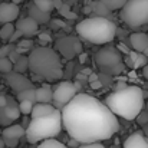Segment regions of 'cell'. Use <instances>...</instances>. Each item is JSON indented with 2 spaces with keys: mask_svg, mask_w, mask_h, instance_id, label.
Returning <instances> with one entry per match:
<instances>
[{
  "mask_svg": "<svg viewBox=\"0 0 148 148\" xmlns=\"http://www.w3.org/2000/svg\"><path fill=\"white\" fill-rule=\"evenodd\" d=\"M99 71L105 75H119L124 71V60L116 48L105 46L97 52L95 56Z\"/></svg>",
  "mask_w": 148,
  "mask_h": 148,
  "instance_id": "52a82bcc",
  "label": "cell"
},
{
  "mask_svg": "<svg viewBox=\"0 0 148 148\" xmlns=\"http://www.w3.org/2000/svg\"><path fill=\"white\" fill-rule=\"evenodd\" d=\"M130 43L134 50L148 53V35L145 33H132L130 36Z\"/></svg>",
  "mask_w": 148,
  "mask_h": 148,
  "instance_id": "7c38bea8",
  "label": "cell"
},
{
  "mask_svg": "<svg viewBox=\"0 0 148 148\" xmlns=\"http://www.w3.org/2000/svg\"><path fill=\"white\" fill-rule=\"evenodd\" d=\"M14 29L20 30L23 36H33V35H38V29H39V23L36 20H33L30 16L27 17H23V19H19L16 22V26Z\"/></svg>",
  "mask_w": 148,
  "mask_h": 148,
  "instance_id": "8fae6325",
  "label": "cell"
},
{
  "mask_svg": "<svg viewBox=\"0 0 148 148\" xmlns=\"http://www.w3.org/2000/svg\"><path fill=\"white\" fill-rule=\"evenodd\" d=\"M38 38H39V40L42 43H49V42H52V38H50L48 33H38Z\"/></svg>",
  "mask_w": 148,
  "mask_h": 148,
  "instance_id": "e575fe53",
  "label": "cell"
},
{
  "mask_svg": "<svg viewBox=\"0 0 148 148\" xmlns=\"http://www.w3.org/2000/svg\"><path fill=\"white\" fill-rule=\"evenodd\" d=\"M13 71V63L12 60L6 56V58H0V73H7Z\"/></svg>",
  "mask_w": 148,
  "mask_h": 148,
  "instance_id": "83f0119b",
  "label": "cell"
},
{
  "mask_svg": "<svg viewBox=\"0 0 148 148\" xmlns=\"http://www.w3.org/2000/svg\"><path fill=\"white\" fill-rule=\"evenodd\" d=\"M86 58H88V53H84V52L79 53V62L81 63H85L86 62Z\"/></svg>",
  "mask_w": 148,
  "mask_h": 148,
  "instance_id": "bcb514c9",
  "label": "cell"
},
{
  "mask_svg": "<svg viewBox=\"0 0 148 148\" xmlns=\"http://www.w3.org/2000/svg\"><path fill=\"white\" fill-rule=\"evenodd\" d=\"M75 29L82 39L94 45H105L111 42L116 35V25L111 19L102 16L88 17L79 22Z\"/></svg>",
  "mask_w": 148,
  "mask_h": 148,
  "instance_id": "277c9868",
  "label": "cell"
},
{
  "mask_svg": "<svg viewBox=\"0 0 148 148\" xmlns=\"http://www.w3.org/2000/svg\"><path fill=\"white\" fill-rule=\"evenodd\" d=\"M92 10L95 12V16H102V17H108V14H109V12H111V10L103 4L102 0L92 3Z\"/></svg>",
  "mask_w": 148,
  "mask_h": 148,
  "instance_id": "ffe728a7",
  "label": "cell"
},
{
  "mask_svg": "<svg viewBox=\"0 0 148 148\" xmlns=\"http://www.w3.org/2000/svg\"><path fill=\"white\" fill-rule=\"evenodd\" d=\"M78 145H79V143L76 140H73V138H71L69 143H68V147L69 148H78Z\"/></svg>",
  "mask_w": 148,
  "mask_h": 148,
  "instance_id": "ee69618b",
  "label": "cell"
},
{
  "mask_svg": "<svg viewBox=\"0 0 148 148\" xmlns=\"http://www.w3.org/2000/svg\"><path fill=\"white\" fill-rule=\"evenodd\" d=\"M62 125L79 144L109 140L118 130L116 115L99 99L88 94H76L60 111Z\"/></svg>",
  "mask_w": 148,
  "mask_h": 148,
  "instance_id": "6da1fadb",
  "label": "cell"
},
{
  "mask_svg": "<svg viewBox=\"0 0 148 148\" xmlns=\"http://www.w3.org/2000/svg\"><path fill=\"white\" fill-rule=\"evenodd\" d=\"M6 145H4V141H3V138H0V148H4Z\"/></svg>",
  "mask_w": 148,
  "mask_h": 148,
  "instance_id": "db71d44e",
  "label": "cell"
},
{
  "mask_svg": "<svg viewBox=\"0 0 148 148\" xmlns=\"http://www.w3.org/2000/svg\"><path fill=\"white\" fill-rule=\"evenodd\" d=\"M145 138H147V137H145ZM147 141H148V138H147Z\"/></svg>",
  "mask_w": 148,
  "mask_h": 148,
  "instance_id": "91938a15",
  "label": "cell"
},
{
  "mask_svg": "<svg viewBox=\"0 0 148 148\" xmlns=\"http://www.w3.org/2000/svg\"><path fill=\"white\" fill-rule=\"evenodd\" d=\"M19 56H20V53H19L17 50L14 49V48H13L12 50H10V53L7 55V58H9V59L12 60V63H14V62H16V60L19 59Z\"/></svg>",
  "mask_w": 148,
  "mask_h": 148,
  "instance_id": "836d02e7",
  "label": "cell"
},
{
  "mask_svg": "<svg viewBox=\"0 0 148 148\" xmlns=\"http://www.w3.org/2000/svg\"><path fill=\"white\" fill-rule=\"evenodd\" d=\"M62 131V116L60 111L56 108L52 114L32 118L25 130V137L27 143L36 144L48 138H55Z\"/></svg>",
  "mask_w": 148,
  "mask_h": 148,
  "instance_id": "5b68a950",
  "label": "cell"
},
{
  "mask_svg": "<svg viewBox=\"0 0 148 148\" xmlns=\"http://www.w3.org/2000/svg\"><path fill=\"white\" fill-rule=\"evenodd\" d=\"M91 88H92V89H101V88H102V82H101L99 79L91 82Z\"/></svg>",
  "mask_w": 148,
  "mask_h": 148,
  "instance_id": "f35d334b",
  "label": "cell"
},
{
  "mask_svg": "<svg viewBox=\"0 0 148 148\" xmlns=\"http://www.w3.org/2000/svg\"><path fill=\"white\" fill-rule=\"evenodd\" d=\"M128 56L131 58V60H132V63H134V69L143 68V66L147 63V58H145V55H143V53H138L137 50H134V49L130 50Z\"/></svg>",
  "mask_w": 148,
  "mask_h": 148,
  "instance_id": "d6986e66",
  "label": "cell"
},
{
  "mask_svg": "<svg viewBox=\"0 0 148 148\" xmlns=\"http://www.w3.org/2000/svg\"><path fill=\"white\" fill-rule=\"evenodd\" d=\"M20 38H23L22 32H20V30H17V29H14V32H13V35L10 36L9 42H10V43H16V40H19Z\"/></svg>",
  "mask_w": 148,
  "mask_h": 148,
  "instance_id": "1f68e13d",
  "label": "cell"
},
{
  "mask_svg": "<svg viewBox=\"0 0 148 148\" xmlns=\"http://www.w3.org/2000/svg\"><path fill=\"white\" fill-rule=\"evenodd\" d=\"M14 49L17 50L20 55H23V53H27V52H30V49H27V48H22V46H17V45H14Z\"/></svg>",
  "mask_w": 148,
  "mask_h": 148,
  "instance_id": "7bdbcfd3",
  "label": "cell"
},
{
  "mask_svg": "<svg viewBox=\"0 0 148 148\" xmlns=\"http://www.w3.org/2000/svg\"><path fill=\"white\" fill-rule=\"evenodd\" d=\"M78 148H105L103 145H101V143H88L84 145H78Z\"/></svg>",
  "mask_w": 148,
  "mask_h": 148,
  "instance_id": "8d00e7d4",
  "label": "cell"
},
{
  "mask_svg": "<svg viewBox=\"0 0 148 148\" xmlns=\"http://www.w3.org/2000/svg\"><path fill=\"white\" fill-rule=\"evenodd\" d=\"M23 0H12V3H14V4H20Z\"/></svg>",
  "mask_w": 148,
  "mask_h": 148,
  "instance_id": "11a10c76",
  "label": "cell"
},
{
  "mask_svg": "<svg viewBox=\"0 0 148 148\" xmlns=\"http://www.w3.org/2000/svg\"><path fill=\"white\" fill-rule=\"evenodd\" d=\"M32 40L30 39H22V40H19V42H16L14 45H17V46H22V48H27V49H30L32 48Z\"/></svg>",
  "mask_w": 148,
  "mask_h": 148,
  "instance_id": "d6a6232c",
  "label": "cell"
},
{
  "mask_svg": "<svg viewBox=\"0 0 148 148\" xmlns=\"http://www.w3.org/2000/svg\"><path fill=\"white\" fill-rule=\"evenodd\" d=\"M124 148H148V141L143 132H135L125 140Z\"/></svg>",
  "mask_w": 148,
  "mask_h": 148,
  "instance_id": "5bb4252c",
  "label": "cell"
},
{
  "mask_svg": "<svg viewBox=\"0 0 148 148\" xmlns=\"http://www.w3.org/2000/svg\"><path fill=\"white\" fill-rule=\"evenodd\" d=\"M19 4L14 3H0V23H13L19 17Z\"/></svg>",
  "mask_w": 148,
  "mask_h": 148,
  "instance_id": "30bf717a",
  "label": "cell"
},
{
  "mask_svg": "<svg viewBox=\"0 0 148 148\" xmlns=\"http://www.w3.org/2000/svg\"><path fill=\"white\" fill-rule=\"evenodd\" d=\"M91 72H92V71H91V69H84V71H82V72H81V73H82V75H89V73H91Z\"/></svg>",
  "mask_w": 148,
  "mask_h": 148,
  "instance_id": "f907efd6",
  "label": "cell"
},
{
  "mask_svg": "<svg viewBox=\"0 0 148 148\" xmlns=\"http://www.w3.org/2000/svg\"><path fill=\"white\" fill-rule=\"evenodd\" d=\"M62 4H63L62 0H53V7H55V9H60Z\"/></svg>",
  "mask_w": 148,
  "mask_h": 148,
  "instance_id": "c3c4849f",
  "label": "cell"
},
{
  "mask_svg": "<svg viewBox=\"0 0 148 148\" xmlns=\"http://www.w3.org/2000/svg\"><path fill=\"white\" fill-rule=\"evenodd\" d=\"M121 19L130 27L148 25V0H127L121 7Z\"/></svg>",
  "mask_w": 148,
  "mask_h": 148,
  "instance_id": "8992f818",
  "label": "cell"
},
{
  "mask_svg": "<svg viewBox=\"0 0 148 148\" xmlns=\"http://www.w3.org/2000/svg\"><path fill=\"white\" fill-rule=\"evenodd\" d=\"M14 48V43H9V45H1L0 46V58H6L9 53H10V50Z\"/></svg>",
  "mask_w": 148,
  "mask_h": 148,
  "instance_id": "4dcf8cb0",
  "label": "cell"
},
{
  "mask_svg": "<svg viewBox=\"0 0 148 148\" xmlns=\"http://www.w3.org/2000/svg\"><path fill=\"white\" fill-rule=\"evenodd\" d=\"M6 103H7V97H4V95H0V108H3Z\"/></svg>",
  "mask_w": 148,
  "mask_h": 148,
  "instance_id": "7dc6e473",
  "label": "cell"
},
{
  "mask_svg": "<svg viewBox=\"0 0 148 148\" xmlns=\"http://www.w3.org/2000/svg\"><path fill=\"white\" fill-rule=\"evenodd\" d=\"M84 12H85V13H88V12H91V7H85V9H84Z\"/></svg>",
  "mask_w": 148,
  "mask_h": 148,
  "instance_id": "9f6ffc18",
  "label": "cell"
},
{
  "mask_svg": "<svg viewBox=\"0 0 148 148\" xmlns=\"http://www.w3.org/2000/svg\"><path fill=\"white\" fill-rule=\"evenodd\" d=\"M127 85H124V84H118L116 85V91H119V89H122V88H125Z\"/></svg>",
  "mask_w": 148,
  "mask_h": 148,
  "instance_id": "f5cc1de1",
  "label": "cell"
},
{
  "mask_svg": "<svg viewBox=\"0 0 148 148\" xmlns=\"http://www.w3.org/2000/svg\"><path fill=\"white\" fill-rule=\"evenodd\" d=\"M144 134H145V137L148 138V122L144 125Z\"/></svg>",
  "mask_w": 148,
  "mask_h": 148,
  "instance_id": "816d5d0a",
  "label": "cell"
},
{
  "mask_svg": "<svg viewBox=\"0 0 148 148\" xmlns=\"http://www.w3.org/2000/svg\"><path fill=\"white\" fill-rule=\"evenodd\" d=\"M79 89L75 86V84H72L69 81L60 82L56 86V89L53 91V102H55V105L56 106H63L66 102H69L71 99L76 95Z\"/></svg>",
  "mask_w": 148,
  "mask_h": 148,
  "instance_id": "ba28073f",
  "label": "cell"
},
{
  "mask_svg": "<svg viewBox=\"0 0 148 148\" xmlns=\"http://www.w3.org/2000/svg\"><path fill=\"white\" fill-rule=\"evenodd\" d=\"M13 71L14 72H20V73H23V72H26L27 71V56H19V59L13 63Z\"/></svg>",
  "mask_w": 148,
  "mask_h": 148,
  "instance_id": "7402d4cb",
  "label": "cell"
},
{
  "mask_svg": "<svg viewBox=\"0 0 148 148\" xmlns=\"http://www.w3.org/2000/svg\"><path fill=\"white\" fill-rule=\"evenodd\" d=\"M17 99L19 101H32V102H36V98H35V88H29V89H23L20 92H17Z\"/></svg>",
  "mask_w": 148,
  "mask_h": 148,
  "instance_id": "cb8c5ba5",
  "label": "cell"
},
{
  "mask_svg": "<svg viewBox=\"0 0 148 148\" xmlns=\"http://www.w3.org/2000/svg\"><path fill=\"white\" fill-rule=\"evenodd\" d=\"M115 115L124 119H135L138 112L144 108V92L140 86L131 85L109 94L103 102Z\"/></svg>",
  "mask_w": 148,
  "mask_h": 148,
  "instance_id": "7a4b0ae2",
  "label": "cell"
},
{
  "mask_svg": "<svg viewBox=\"0 0 148 148\" xmlns=\"http://www.w3.org/2000/svg\"><path fill=\"white\" fill-rule=\"evenodd\" d=\"M73 39H75V38H72V36H66V38L59 39V42H58V45H56L58 50H59L66 59H72L73 56H76L75 52H73Z\"/></svg>",
  "mask_w": 148,
  "mask_h": 148,
  "instance_id": "4fadbf2b",
  "label": "cell"
},
{
  "mask_svg": "<svg viewBox=\"0 0 148 148\" xmlns=\"http://www.w3.org/2000/svg\"><path fill=\"white\" fill-rule=\"evenodd\" d=\"M147 111H148V102H147Z\"/></svg>",
  "mask_w": 148,
  "mask_h": 148,
  "instance_id": "680465c9",
  "label": "cell"
},
{
  "mask_svg": "<svg viewBox=\"0 0 148 148\" xmlns=\"http://www.w3.org/2000/svg\"><path fill=\"white\" fill-rule=\"evenodd\" d=\"M29 16H30L33 20H36L39 25H46V23L50 22V13L40 10V9L36 7L35 4H30V6H29Z\"/></svg>",
  "mask_w": 148,
  "mask_h": 148,
  "instance_id": "2e32d148",
  "label": "cell"
},
{
  "mask_svg": "<svg viewBox=\"0 0 148 148\" xmlns=\"http://www.w3.org/2000/svg\"><path fill=\"white\" fill-rule=\"evenodd\" d=\"M124 65H127V66H130L131 69H134V63H132V60H131L130 56H127V58L124 59Z\"/></svg>",
  "mask_w": 148,
  "mask_h": 148,
  "instance_id": "f6af8a7d",
  "label": "cell"
},
{
  "mask_svg": "<svg viewBox=\"0 0 148 148\" xmlns=\"http://www.w3.org/2000/svg\"><path fill=\"white\" fill-rule=\"evenodd\" d=\"M14 32V25L10 22V23H3V26L0 27V39L1 40H9L10 36L13 35Z\"/></svg>",
  "mask_w": 148,
  "mask_h": 148,
  "instance_id": "44dd1931",
  "label": "cell"
},
{
  "mask_svg": "<svg viewBox=\"0 0 148 148\" xmlns=\"http://www.w3.org/2000/svg\"><path fill=\"white\" fill-rule=\"evenodd\" d=\"M35 98H36V102L52 103L53 102V91L50 89L49 85H43V86L35 89Z\"/></svg>",
  "mask_w": 148,
  "mask_h": 148,
  "instance_id": "ac0fdd59",
  "label": "cell"
},
{
  "mask_svg": "<svg viewBox=\"0 0 148 148\" xmlns=\"http://www.w3.org/2000/svg\"><path fill=\"white\" fill-rule=\"evenodd\" d=\"M73 52H75V55H79L82 52V45L78 39H73Z\"/></svg>",
  "mask_w": 148,
  "mask_h": 148,
  "instance_id": "74e56055",
  "label": "cell"
},
{
  "mask_svg": "<svg viewBox=\"0 0 148 148\" xmlns=\"http://www.w3.org/2000/svg\"><path fill=\"white\" fill-rule=\"evenodd\" d=\"M1 137L3 138H13V140H20L22 137H25V128L22 125L17 124H10L7 125L3 131H1Z\"/></svg>",
  "mask_w": 148,
  "mask_h": 148,
  "instance_id": "9a60e30c",
  "label": "cell"
},
{
  "mask_svg": "<svg viewBox=\"0 0 148 148\" xmlns=\"http://www.w3.org/2000/svg\"><path fill=\"white\" fill-rule=\"evenodd\" d=\"M59 10V13L65 17V19H75L76 17V14L73 13V12H71V7H69V4H66V3H63L62 6H60V9H58Z\"/></svg>",
  "mask_w": 148,
  "mask_h": 148,
  "instance_id": "f1b7e54d",
  "label": "cell"
},
{
  "mask_svg": "<svg viewBox=\"0 0 148 148\" xmlns=\"http://www.w3.org/2000/svg\"><path fill=\"white\" fill-rule=\"evenodd\" d=\"M3 141H4V145H7L9 148H14L17 145V141L19 140H13V138H3Z\"/></svg>",
  "mask_w": 148,
  "mask_h": 148,
  "instance_id": "d590c367",
  "label": "cell"
},
{
  "mask_svg": "<svg viewBox=\"0 0 148 148\" xmlns=\"http://www.w3.org/2000/svg\"><path fill=\"white\" fill-rule=\"evenodd\" d=\"M0 135H1V128H0Z\"/></svg>",
  "mask_w": 148,
  "mask_h": 148,
  "instance_id": "6f0895ef",
  "label": "cell"
},
{
  "mask_svg": "<svg viewBox=\"0 0 148 148\" xmlns=\"http://www.w3.org/2000/svg\"><path fill=\"white\" fill-rule=\"evenodd\" d=\"M33 4L36 7H39L40 10L48 12V13H50L55 9L53 7V0H33Z\"/></svg>",
  "mask_w": 148,
  "mask_h": 148,
  "instance_id": "d4e9b609",
  "label": "cell"
},
{
  "mask_svg": "<svg viewBox=\"0 0 148 148\" xmlns=\"http://www.w3.org/2000/svg\"><path fill=\"white\" fill-rule=\"evenodd\" d=\"M97 79H99V75H97V73L91 72V73L88 75V82H89V84H91V82H94V81H97Z\"/></svg>",
  "mask_w": 148,
  "mask_h": 148,
  "instance_id": "60d3db41",
  "label": "cell"
},
{
  "mask_svg": "<svg viewBox=\"0 0 148 148\" xmlns=\"http://www.w3.org/2000/svg\"><path fill=\"white\" fill-rule=\"evenodd\" d=\"M102 1L109 10H119L127 3V0H102Z\"/></svg>",
  "mask_w": 148,
  "mask_h": 148,
  "instance_id": "4316f807",
  "label": "cell"
},
{
  "mask_svg": "<svg viewBox=\"0 0 148 148\" xmlns=\"http://www.w3.org/2000/svg\"><path fill=\"white\" fill-rule=\"evenodd\" d=\"M6 81L9 84V86L17 94L23 89H29V88H35L33 84L30 82V79H27L23 73L20 72H14V71H10L6 73Z\"/></svg>",
  "mask_w": 148,
  "mask_h": 148,
  "instance_id": "9c48e42d",
  "label": "cell"
},
{
  "mask_svg": "<svg viewBox=\"0 0 148 148\" xmlns=\"http://www.w3.org/2000/svg\"><path fill=\"white\" fill-rule=\"evenodd\" d=\"M135 119H137V122H138L141 127H144L148 122V111H143V109H141V111L138 112V115L135 116Z\"/></svg>",
  "mask_w": 148,
  "mask_h": 148,
  "instance_id": "f546056e",
  "label": "cell"
},
{
  "mask_svg": "<svg viewBox=\"0 0 148 148\" xmlns=\"http://www.w3.org/2000/svg\"><path fill=\"white\" fill-rule=\"evenodd\" d=\"M56 108L50 103H43V102H36L33 103V108L30 111V116L32 118H38V116H43V115H49L55 111Z\"/></svg>",
  "mask_w": 148,
  "mask_h": 148,
  "instance_id": "e0dca14e",
  "label": "cell"
},
{
  "mask_svg": "<svg viewBox=\"0 0 148 148\" xmlns=\"http://www.w3.org/2000/svg\"><path fill=\"white\" fill-rule=\"evenodd\" d=\"M118 50H119V52H122V53H125V55H128V53H130V49H128L124 43H119V45H118Z\"/></svg>",
  "mask_w": 148,
  "mask_h": 148,
  "instance_id": "b9f144b4",
  "label": "cell"
},
{
  "mask_svg": "<svg viewBox=\"0 0 148 148\" xmlns=\"http://www.w3.org/2000/svg\"><path fill=\"white\" fill-rule=\"evenodd\" d=\"M52 26H60V27H68L66 26V23L65 22H62V20H52V23H50Z\"/></svg>",
  "mask_w": 148,
  "mask_h": 148,
  "instance_id": "ab89813d",
  "label": "cell"
},
{
  "mask_svg": "<svg viewBox=\"0 0 148 148\" xmlns=\"http://www.w3.org/2000/svg\"><path fill=\"white\" fill-rule=\"evenodd\" d=\"M27 69L46 81H58L63 76V65L59 53L48 46L35 48L27 55Z\"/></svg>",
  "mask_w": 148,
  "mask_h": 148,
  "instance_id": "3957f363",
  "label": "cell"
},
{
  "mask_svg": "<svg viewBox=\"0 0 148 148\" xmlns=\"http://www.w3.org/2000/svg\"><path fill=\"white\" fill-rule=\"evenodd\" d=\"M143 73H144V76L148 79V65H147V63L143 66Z\"/></svg>",
  "mask_w": 148,
  "mask_h": 148,
  "instance_id": "681fc988",
  "label": "cell"
},
{
  "mask_svg": "<svg viewBox=\"0 0 148 148\" xmlns=\"http://www.w3.org/2000/svg\"><path fill=\"white\" fill-rule=\"evenodd\" d=\"M36 148H68L66 145H63L62 143L56 141L55 138H48L40 141V145H38Z\"/></svg>",
  "mask_w": 148,
  "mask_h": 148,
  "instance_id": "603a6c76",
  "label": "cell"
},
{
  "mask_svg": "<svg viewBox=\"0 0 148 148\" xmlns=\"http://www.w3.org/2000/svg\"><path fill=\"white\" fill-rule=\"evenodd\" d=\"M33 103L35 102H32V101H27V99H25V101H19V111H20V114H23V115H30V111H32V108H33Z\"/></svg>",
  "mask_w": 148,
  "mask_h": 148,
  "instance_id": "484cf974",
  "label": "cell"
}]
</instances>
